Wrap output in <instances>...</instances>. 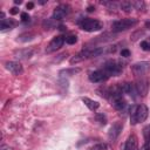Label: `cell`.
<instances>
[{"instance_id": "6da1fadb", "label": "cell", "mask_w": 150, "mask_h": 150, "mask_svg": "<svg viewBox=\"0 0 150 150\" xmlns=\"http://www.w3.org/2000/svg\"><path fill=\"white\" fill-rule=\"evenodd\" d=\"M149 110L145 104H138L132 105L130 109V122L131 124H137L141 122H144L148 117Z\"/></svg>"}, {"instance_id": "7a4b0ae2", "label": "cell", "mask_w": 150, "mask_h": 150, "mask_svg": "<svg viewBox=\"0 0 150 150\" xmlns=\"http://www.w3.org/2000/svg\"><path fill=\"white\" fill-rule=\"evenodd\" d=\"M137 23H138V20L134 19V18L122 19V20L114 21L112 25H111V29H112V32H123V30H127L129 28L135 27Z\"/></svg>"}, {"instance_id": "3957f363", "label": "cell", "mask_w": 150, "mask_h": 150, "mask_svg": "<svg viewBox=\"0 0 150 150\" xmlns=\"http://www.w3.org/2000/svg\"><path fill=\"white\" fill-rule=\"evenodd\" d=\"M80 27L81 29L86 32H97L102 29L103 23L96 19H90V18H84L80 21Z\"/></svg>"}, {"instance_id": "277c9868", "label": "cell", "mask_w": 150, "mask_h": 150, "mask_svg": "<svg viewBox=\"0 0 150 150\" xmlns=\"http://www.w3.org/2000/svg\"><path fill=\"white\" fill-rule=\"evenodd\" d=\"M103 70L108 74V76H117L123 71V64L120 63L118 61L110 60L104 63Z\"/></svg>"}, {"instance_id": "5b68a950", "label": "cell", "mask_w": 150, "mask_h": 150, "mask_svg": "<svg viewBox=\"0 0 150 150\" xmlns=\"http://www.w3.org/2000/svg\"><path fill=\"white\" fill-rule=\"evenodd\" d=\"M150 70V62L148 61H141V62H136L131 66V71L135 76H143L145 75L148 71Z\"/></svg>"}, {"instance_id": "8992f818", "label": "cell", "mask_w": 150, "mask_h": 150, "mask_svg": "<svg viewBox=\"0 0 150 150\" xmlns=\"http://www.w3.org/2000/svg\"><path fill=\"white\" fill-rule=\"evenodd\" d=\"M70 6L68 4H61L57 7H55L53 12V19L54 20H63L69 13H70Z\"/></svg>"}, {"instance_id": "52a82bcc", "label": "cell", "mask_w": 150, "mask_h": 150, "mask_svg": "<svg viewBox=\"0 0 150 150\" xmlns=\"http://www.w3.org/2000/svg\"><path fill=\"white\" fill-rule=\"evenodd\" d=\"M66 42V39L62 36V35H57V36H55V38H53L52 39V41L47 45V47H46V53H53V52H56L57 49H60L62 46H63V43Z\"/></svg>"}, {"instance_id": "ba28073f", "label": "cell", "mask_w": 150, "mask_h": 150, "mask_svg": "<svg viewBox=\"0 0 150 150\" xmlns=\"http://www.w3.org/2000/svg\"><path fill=\"white\" fill-rule=\"evenodd\" d=\"M122 129H123V123H122V122H120V121L114 122L112 125H111L110 129H109V132H108V137H109V139H110L111 142L116 141L117 137L121 135Z\"/></svg>"}, {"instance_id": "9c48e42d", "label": "cell", "mask_w": 150, "mask_h": 150, "mask_svg": "<svg viewBox=\"0 0 150 150\" xmlns=\"http://www.w3.org/2000/svg\"><path fill=\"white\" fill-rule=\"evenodd\" d=\"M108 74L103 70V69H98V70H94L89 74V81L93 83H100L103 82L108 79Z\"/></svg>"}, {"instance_id": "30bf717a", "label": "cell", "mask_w": 150, "mask_h": 150, "mask_svg": "<svg viewBox=\"0 0 150 150\" xmlns=\"http://www.w3.org/2000/svg\"><path fill=\"white\" fill-rule=\"evenodd\" d=\"M135 88H136L137 94L139 96H145L148 94V90H149V80L144 79V77L138 79L136 84H135Z\"/></svg>"}, {"instance_id": "8fae6325", "label": "cell", "mask_w": 150, "mask_h": 150, "mask_svg": "<svg viewBox=\"0 0 150 150\" xmlns=\"http://www.w3.org/2000/svg\"><path fill=\"white\" fill-rule=\"evenodd\" d=\"M5 67H6L7 70H9L14 75H20L23 71V68H22L21 63L16 62V61H8V62H6Z\"/></svg>"}, {"instance_id": "7c38bea8", "label": "cell", "mask_w": 150, "mask_h": 150, "mask_svg": "<svg viewBox=\"0 0 150 150\" xmlns=\"http://www.w3.org/2000/svg\"><path fill=\"white\" fill-rule=\"evenodd\" d=\"M111 105L116 109V110H122L125 108L127 102L122 97V94H117V95H112L111 96Z\"/></svg>"}, {"instance_id": "4fadbf2b", "label": "cell", "mask_w": 150, "mask_h": 150, "mask_svg": "<svg viewBox=\"0 0 150 150\" xmlns=\"http://www.w3.org/2000/svg\"><path fill=\"white\" fill-rule=\"evenodd\" d=\"M33 56V49L23 48V49H16L14 50V57L19 60H27Z\"/></svg>"}, {"instance_id": "5bb4252c", "label": "cell", "mask_w": 150, "mask_h": 150, "mask_svg": "<svg viewBox=\"0 0 150 150\" xmlns=\"http://www.w3.org/2000/svg\"><path fill=\"white\" fill-rule=\"evenodd\" d=\"M124 150H138V139L136 135H130L125 142Z\"/></svg>"}, {"instance_id": "9a60e30c", "label": "cell", "mask_w": 150, "mask_h": 150, "mask_svg": "<svg viewBox=\"0 0 150 150\" xmlns=\"http://www.w3.org/2000/svg\"><path fill=\"white\" fill-rule=\"evenodd\" d=\"M121 90H122V93L130 95L134 100L137 97V96H136L137 90H136V88H135V84H131V83H123V84L121 86Z\"/></svg>"}, {"instance_id": "2e32d148", "label": "cell", "mask_w": 150, "mask_h": 150, "mask_svg": "<svg viewBox=\"0 0 150 150\" xmlns=\"http://www.w3.org/2000/svg\"><path fill=\"white\" fill-rule=\"evenodd\" d=\"M81 100H82V102L89 108V110H91V111L97 110L98 107H100V103H98L97 101H94V100H91V98H89V97H82Z\"/></svg>"}, {"instance_id": "e0dca14e", "label": "cell", "mask_w": 150, "mask_h": 150, "mask_svg": "<svg viewBox=\"0 0 150 150\" xmlns=\"http://www.w3.org/2000/svg\"><path fill=\"white\" fill-rule=\"evenodd\" d=\"M143 136H144V148L145 150H150V124L143 128Z\"/></svg>"}, {"instance_id": "ac0fdd59", "label": "cell", "mask_w": 150, "mask_h": 150, "mask_svg": "<svg viewBox=\"0 0 150 150\" xmlns=\"http://www.w3.org/2000/svg\"><path fill=\"white\" fill-rule=\"evenodd\" d=\"M80 68H68V69H63L59 73L60 75V79H64L66 76H71V75H75L77 73H80Z\"/></svg>"}, {"instance_id": "d6986e66", "label": "cell", "mask_w": 150, "mask_h": 150, "mask_svg": "<svg viewBox=\"0 0 150 150\" xmlns=\"http://www.w3.org/2000/svg\"><path fill=\"white\" fill-rule=\"evenodd\" d=\"M34 36H35L34 33H32V32H27V33H23V34L19 35V36H18V41H20V42H27V41L33 40Z\"/></svg>"}, {"instance_id": "ffe728a7", "label": "cell", "mask_w": 150, "mask_h": 150, "mask_svg": "<svg viewBox=\"0 0 150 150\" xmlns=\"http://www.w3.org/2000/svg\"><path fill=\"white\" fill-rule=\"evenodd\" d=\"M14 25H15V22H14L13 20H7V19H4V20H1V23H0V29H1V30H5V29H12Z\"/></svg>"}, {"instance_id": "44dd1931", "label": "cell", "mask_w": 150, "mask_h": 150, "mask_svg": "<svg viewBox=\"0 0 150 150\" xmlns=\"http://www.w3.org/2000/svg\"><path fill=\"white\" fill-rule=\"evenodd\" d=\"M120 7H121L122 11L129 13V12H131L132 8H134V6H132V1H122V2L120 4Z\"/></svg>"}, {"instance_id": "7402d4cb", "label": "cell", "mask_w": 150, "mask_h": 150, "mask_svg": "<svg viewBox=\"0 0 150 150\" xmlns=\"http://www.w3.org/2000/svg\"><path fill=\"white\" fill-rule=\"evenodd\" d=\"M42 27L47 30H49V29H53V28H55V20L54 19H46V20H43V22H42Z\"/></svg>"}, {"instance_id": "603a6c76", "label": "cell", "mask_w": 150, "mask_h": 150, "mask_svg": "<svg viewBox=\"0 0 150 150\" xmlns=\"http://www.w3.org/2000/svg\"><path fill=\"white\" fill-rule=\"evenodd\" d=\"M132 6L135 9H138V11H143L145 8V2L144 1H132Z\"/></svg>"}, {"instance_id": "cb8c5ba5", "label": "cell", "mask_w": 150, "mask_h": 150, "mask_svg": "<svg viewBox=\"0 0 150 150\" xmlns=\"http://www.w3.org/2000/svg\"><path fill=\"white\" fill-rule=\"evenodd\" d=\"M77 42V36L76 35H69L66 38V43L68 45H75Z\"/></svg>"}, {"instance_id": "d4e9b609", "label": "cell", "mask_w": 150, "mask_h": 150, "mask_svg": "<svg viewBox=\"0 0 150 150\" xmlns=\"http://www.w3.org/2000/svg\"><path fill=\"white\" fill-rule=\"evenodd\" d=\"M96 120H97L101 124H103V125L107 123V117H105L103 114H97V115H96Z\"/></svg>"}, {"instance_id": "484cf974", "label": "cell", "mask_w": 150, "mask_h": 150, "mask_svg": "<svg viewBox=\"0 0 150 150\" xmlns=\"http://www.w3.org/2000/svg\"><path fill=\"white\" fill-rule=\"evenodd\" d=\"M144 34V32L143 30H137V32H135L134 34H131V40L132 41H136L138 38H141V35H143Z\"/></svg>"}, {"instance_id": "4316f807", "label": "cell", "mask_w": 150, "mask_h": 150, "mask_svg": "<svg viewBox=\"0 0 150 150\" xmlns=\"http://www.w3.org/2000/svg\"><path fill=\"white\" fill-rule=\"evenodd\" d=\"M141 48L143 49V50H150V42L149 41H142L141 42Z\"/></svg>"}, {"instance_id": "83f0119b", "label": "cell", "mask_w": 150, "mask_h": 150, "mask_svg": "<svg viewBox=\"0 0 150 150\" xmlns=\"http://www.w3.org/2000/svg\"><path fill=\"white\" fill-rule=\"evenodd\" d=\"M105 149H107L105 144H96V145H94L90 150H105Z\"/></svg>"}, {"instance_id": "f1b7e54d", "label": "cell", "mask_w": 150, "mask_h": 150, "mask_svg": "<svg viewBox=\"0 0 150 150\" xmlns=\"http://www.w3.org/2000/svg\"><path fill=\"white\" fill-rule=\"evenodd\" d=\"M20 18H21V20H22V21H25V22H26V21H29V19H30V16L28 15V13H25V12H22V13H21Z\"/></svg>"}, {"instance_id": "f546056e", "label": "cell", "mask_w": 150, "mask_h": 150, "mask_svg": "<svg viewBox=\"0 0 150 150\" xmlns=\"http://www.w3.org/2000/svg\"><path fill=\"white\" fill-rule=\"evenodd\" d=\"M121 56H123V57L130 56V50H129V49H122V50H121Z\"/></svg>"}, {"instance_id": "4dcf8cb0", "label": "cell", "mask_w": 150, "mask_h": 150, "mask_svg": "<svg viewBox=\"0 0 150 150\" xmlns=\"http://www.w3.org/2000/svg\"><path fill=\"white\" fill-rule=\"evenodd\" d=\"M9 13H11L12 15H15V14H18V13H19V8L13 7V8H11V9H9Z\"/></svg>"}, {"instance_id": "1f68e13d", "label": "cell", "mask_w": 150, "mask_h": 150, "mask_svg": "<svg viewBox=\"0 0 150 150\" xmlns=\"http://www.w3.org/2000/svg\"><path fill=\"white\" fill-rule=\"evenodd\" d=\"M26 7H27V9H32V8H34V2H28V4L26 5Z\"/></svg>"}, {"instance_id": "d6a6232c", "label": "cell", "mask_w": 150, "mask_h": 150, "mask_svg": "<svg viewBox=\"0 0 150 150\" xmlns=\"http://www.w3.org/2000/svg\"><path fill=\"white\" fill-rule=\"evenodd\" d=\"M0 150H9V148H8L7 145H5V144H2V145L0 146Z\"/></svg>"}, {"instance_id": "836d02e7", "label": "cell", "mask_w": 150, "mask_h": 150, "mask_svg": "<svg viewBox=\"0 0 150 150\" xmlns=\"http://www.w3.org/2000/svg\"><path fill=\"white\" fill-rule=\"evenodd\" d=\"M145 28L150 29V21H146V22H145Z\"/></svg>"}, {"instance_id": "e575fe53", "label": "cell", "mask_w": 150, "mask_h": 150, "mask_svg": "<svg viewBox=\"0 0 150 150\" xmlns=\"http://www.w3.org/2000/svg\"><path fill=\"white\" fill-rule=\"evenodd\" d=\"M14 2H15L16 5H21V4H22V0H14Z\"/></svg>"}, {"instance_id": "d590c367", "label": "cell", "mask_w": 150, "mask_h": 150, "mask_svg": "<svg viewBox=\"0 0 150 150\" xmlns=\"http://www.w3.org/2000/svg\"><path fill=\"white\" fill-rule=\"evenodd\" d=\"M93 11H94V7L93 6H89L88 7V12H93Z\"/></svg>"}, {"instance_id": "8d00e7d4", "label": "cell", "mask_w": 150, "mask_h": 150, "mask_svg": "<svg viewBox=\"0 0 150 150\" xmlns=\"http://www.w3.org/2000/svg\"><path fill=\"white\" fill-rule=\"evenodd\" d=\"M47 2V0H40L39 1V4H41V5H43V4H46Z\"/></svg>"}]
</instances>
